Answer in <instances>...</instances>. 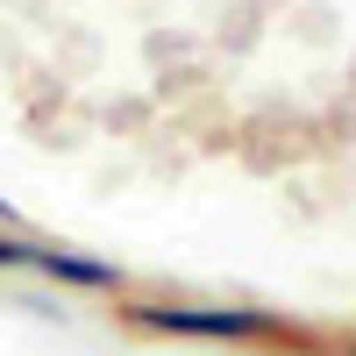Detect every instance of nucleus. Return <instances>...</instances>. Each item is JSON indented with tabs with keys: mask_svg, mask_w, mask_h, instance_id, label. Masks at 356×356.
Segmentation results:
<instances>
[{
	"mask_svg": "<svg viewBox=\"0 0 356 356\" xmlns=\"http://www.w3.org/2000/svg\"><path fill=\"white\" fill-rule=\"evenodd\" d=\"M129 321L157 335H193V342H257L285 328L271 307H129Z\"/></svg>",
	"mask_w": 356,
	"mask_h": 356,
	"instance_id": "f257e3e1",
	"label": "nucleus"
},
{
	"mask_svg": "<svg viewBox=\"0 0 356 356\" xmlns=\"http://www.w3.org/2000/svg\"><path fill=\"white\" fill-rule=\"evenodd\" d=\"M36 271L57 278V285H79V292H122V271L100 257H79V250H43L36 243Z\"/></svg>",
	"mask_w": 356,
	"mask_h": 356,
	"instance_id": "f03ea898",
	"label": "nucleus"
},
{
	"mask_svg": "<svg viewBox=\"0 0 356 356\" xmlns=\"http://www.w3.org/2000/svg\"><path fill=\"white\" fill-rule=\"evenodd\" d=\"M0 271H36V243L29 235H0Z\"/></svg>",
	"mask_w": 356,
	"mask_h": 356,
	"instance_id": "7ed1b4c3",
	"label": "nucleus"
},
{
	"mask_svg": "<svg viewBox=\"0 0 356 356\" xmlns=\"http://www.w3.org/2000/svg\"><path fill=\"white\" fill-rule=\"evenodd\" d=\"M349 356H356V349H349Z\"/></svg>",
	"mask_w": 356,
	"mask_h": 356,
	"instance_id": "20e7f679",
	"label": "nucleus"
}]
</instances>
